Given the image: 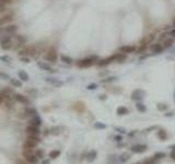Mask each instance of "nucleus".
Returning <instances> with one entry per match:
<instances>
[{
    "instance_id": "f257e3e1",
    "label": "nucleus",
    "mask_w": 175,
    "mask_h": 164,
    "mask_svg": "<svg viewBox=\"0 0 175 164\" xmlns=\"http://www.w3.org/2000/svg\"><path fill=\"white\" fill-rule=\"evenodd\" d=\"M39 142H41V139L38 138V136H27L26 140L23 143V149L33 150Z\"/></svg>"
},
{
    "instance_id": "f03ea898",
    "label": "nucleus",
    "mask_w": 175,
    "mask_h": 164,
    "mask_svg": "<svg viewBox=\"0 0 175 164\" xmlns=\"http://www.w3.org/2000/svg\"><path fill=\"white\" fill-rule=\"evenodd\" d=\"M22 155L24 160H26L27 162L32 164H36L38 162V158L36 157L35 153H33V150H27V149H24L22 151Z\"/></svg>"
},
{
    "instance_id": "7ed1b4c3",
    "label": "nucleus",
    "mask_w": 175,
    "mask_h": 164,
    "mask_svg": "<svg viewBox=\"0 0 175 164\" xmlns=\"http://www.w3.org/2000/svg\"><path fill=\"white\" fill-rule=\"evenodd\" d=\"M45 58H46V60H47V61H49V62H56V61H57V58H58L56 49H55V48H49L48 52L46 53Z\"/></svg>"
},
{
    "instance_id": "20e7f679",
    "label": "nucleus",
    "mask_w": 175,
    "mask_h": 164,
    "mask_svg": "<svg viewBox=\"0 0 175 164\" xmlns=\"http://www.w3.org/2000/svg\"><path fill=\"white\" fill-rule=\"evenodd\" d=\"M144 95H146V92L143 91V90H140V89H137L135 91H132L131 93V98L132 100H135V101H142L143 98H144Z\"/></svg>"
},
{
    "instance_id": "39448f33",
    "label": "nucleus",
    "mask_w": 175,
    "mask_h": 164,
    "mask_svg": "<svg viewBox=\"0 0 175 164\" xmlns=\"http://www.w3.org/2000/svg\"><path fill=\"white\" fill-rule=\"evenodd\" d=\"M27 136H38L41 134V130H39V127L34 125H28L26 127V130H25Z\"/></svg>"
},
{
    "instance_id": "423d86ee",
    "label": "nucleus",
    "mask_w": 175,
    "mask_h": 164,
    "mask_svg": "<svg viewBox=\"0 0 175 164\" xmlns=\"http://www.w3.org/2000/svg\"><path fill=\"white\" fill-rule=\"evenodd\" d=\"M94 58L95 57H91V58H85V59H82L80 60L77 65L78 67H81V68H88V67H91V66L94 64Z\"/></svg>"
},
{
    "instance_id": "0eeeda50",
    "label": "nucleus",
    "mask_w": 175,
    "mask_h": 164,
    "mask_svg": "<svg viewBox=\"0 0 175 164\" xmlns=\"http://www.w3.org/2000/svg\"><path fill=\"white\" fill-rule=\"evenodd\" d=\"M0 45H1V48L3 50H9V49L12 48L13 43H12V39L10 37H7L0 42Z\"/></svg>"
},
{
    "instance_id": "6e6552de",
    "label": "nucleus",
    "mask_w": 175,
    "mask_h": 164,
    "mask_svg": "<svg viewBox=\"0 0 175 164\" xmlns=\"http://www.w3.org/2000/svg\"><path fill=\"white\" fill-rule=\"evenodd\" d=\"M119 52L123 54H131L134 52H136V47L135 46H131V45H126V46H121L119 47Z\"/></svg>"
},
{
    "instance_id": "1a4fd4ad",
    "label": "nucleus",
    "mask_w": 175,
    "mask_h": 164,
    "mask_svg": "<svg viewBox=\"0 0 175 164\" xmlns=\"http://www.w3.org/2000/svg\"><path fill=\"white\" fill-rule=\"evenodd\" d=\"M147 150V146L146 144H136L132 146L130 149V151L132 153H142Z\"/></svg>"
},
{
    "instance_id": "9d476101",
    "label": "nucleus",
    "mask_w": 175,
    "mask_h": 164,
    "mask_svg": "<svg viewBox=\"0 0 175 164\" xmlns=\"http://www.w3.org/2000/svg\"><path fill=\"white\" fill-rule=\"evenodd\" d=\"M112 61H116V55H113V56H111L109 58L100 60L98 62V65L100 66V67H104V66H106V65H109Z\"/></svg>"
},
{
    "instance_id": "9b49d317",
    "label": "nucleus",
    "mask_w": 175,
    "mask_h": 164,
    "mask_svg": "<svg viewBox=\"0 0 175 164\" xmlns=\"http://www.w3.org/2000/svg\"><path fill=\"white\" fill-rule=\"evenodd\" d=\"M163 49L164 47L161 44H152V45L150 46V50L152 52L153 54H160V53L163 52Z\"/></svg>"
},
{
    "instance_id": "f8f14e48",
    "label": "nucleus",
    "mask_w": 175,
    "mask_h": 164,
    "mask_svg": "<svg viewBox=\"0 0 175 164\" xmlns=\"http://www.w3.org/2000/svg\"><path fill=\"white\" fill-rule=\"evenodd\" d=\"M46 82H48L49 84H52V85H54L56 87H59L64 84L62 81H60V80L56 79V78H46Z\"/></svg>"
},
{
    "instance_id": "ddd939ff",
    "label": "nucleus",
    "mask_w": 175,
    "mask_h": 164,
    "mask_svg": "<svg viewBox=\"0 0 175 164\" xmlns=\"http://www.w3.org/2000/svg\"><path fill=\"white\" fill-rule=\"evenodd\" d=\"M22 114H24L22 117H26V116H35V115L37 114V112H36V109L31 108V107H26V108L23 109Z\"/></svg>"
},
{
    "instance_id": "4468645a",
    "label": "nucleus",
    "mask_w": 175,
    "mask_h": 164,
    "mask_svg": "<svg viewBox=\"0 0 175 164\" xmlns=\"http://www.w3.org/2000/svg\"><path fill=\"white\" fill-rule=\"evenodd\" d=\"M13 98L16 100V102H19V103H22V104H26L28 101H27L26 96H24L23 94H20V93H16L13 95Z\"/></svg>"
},
{
    "instance_id": "2eb2a0df",
    "label": "nucleus",
    "mask_w": 175,
    "mask_h": 164,
    "mask_svg": "<svg viewBox=\"0 0 175 164\" xmlns=\"http://www.w3.org/2000/svg\"><path fill=\"white\" fill-rule=\"evenodd\" d=\"M35 52H36V49H35L34 46H28V47H26L25 49L21 50L20 54L21 55H31V56H33V55H35Z\"/></svg>"
},
{
    "instance_id": "dca6fc26",
    "label": "nucleus",
    "mask_w": 175,
    "mask_h": 164,
    "mask_svg": "<svg viewBox=\"0 0 175 164\" xmlns=\"http://www.w3.org/2000/svg\"><path fill=\"white\" fill-rule=\"evenodd\" d=\"M30 125H34V126L39 127V126L42 125V119H41V117H39L38 115H35L32 119L30 120Z\"/></svg>"
},
{
    "instance_id": "f3484780",
    "label": "nucleus",
    "mask_w": 175,
    "mask_h": 164,
    "mask_svg": "<svg viewBox=\"0 0 175 164\" xmlns=\"http://www.w3.org/2000/svg\"><path fill=\"white\" fill-rule=\"evenodd\" d=\"M37 66L42 69V70H45V71H48V72H55V69H53L52 67L45 62H38Z\"/></svg>"
},
{
    "instance_id": "a211bd4d",
    "label": "nucleus",
    "mask_w": 175,
    "mask_h": 164,
    "mask_svg": "<svg viewBox=\"0 0 175 164\" xmlns=\"http://www.w3.org/2000/svg\"><path fill=\"white\" fill-rule=\"evenodd\" d=\"M12 19H13V18H12V14H7V16L0 18V26L3 25V24L9 23L10 21H12Z\"/></svg>"
},
{
    "instance_id": "6ab92c4d",
    "label": "nucleus",
    "mask_w": 175,
    "mask_h": 164,
    "mask_svg": "<svg viewBox=\"0 0 175 164\" xmlns=\"http://www.w3.org/2000/svg\"><path fill=\"white\" fill-rule=\"evenodd\" d=\"M18 76H19V79H20L21 81H28V79H30V76H28L24 70L19 71V72H18Z\"/></svg>"
},
{
    "instance_id": "aec40b11",
    "label": "nucleus",
    "mask_w": 175,
    "mask_h": 164,
    "mask_svg": "<svg viewBox=\"0 0 175 164\" xmlns=\"http://www.w3.org/2000/svg\"><path fill=\"white\" fill-rule=\"evenodd\" d=\"M158 137L160 140H162V141H164V140H166L168 139V134H166V131L164 130V129H159L158 130Z\"/></svg>"
},
{
    "instance_id": "412c9836",
    "label": "nucleus",
    "mask_w": 175,
    "mask_h": 164,
    "mask_svg": "<svg viewBox=\"0 0 175 164\" xmlns=\"http://www.w3.org/2000/svg\"><path fill=\"white\" fill-rule=\"evenodd\" d=\"M96 159V151H94V150H92V151H90V152L87 154V161L88 162H93L94 160Z\"/></svg>"
},
{
    "instance_id": "4be33fe9",
    "label": "nucleus",
    "mask_w": 175,
    "mask_h": 164,
    "mask_svg": "<svg viewBox=\"0 0 175 164\" xmlns=\"http://www.w3.org/2000/svg\"><path fill=\"white\" fill-rule=\"evenodd\" d=\"M16 28H18V26H16V25H14V24H11V25H8V26L3 27V31H5V32H7L8 34H12V33L16 32Z\"/></svg>"
},
{
    "instance_id": "5701e85b",
    "label": "nucleus",
    "mask_w": 175,
    "mask_h": 164,
    "mask_svg": "<svg viewBox=\"0 0 175 164\" xmlns=\"http://www.w3.org/2000/svg\"><path fill=\"white\" fill-rule=\"evenodd\" d=\"M61 132H62V127H60V126H56V127H53L50 129V134L54 135V136H58Z\"/></svg>"
},
{
    "instance_id": "b1692460",
    "label": "nucleus",
    "mask_w": 175,
    "mask_h": 164,
    "mask_svg": "<svg viewBox=\"0 0 175 164\" xmlns=\"http://www.w3.org/2000/svg\"><path fill=\"white\" fill-rule=\"evenodd\" d=\"M10 83L16 87H22V81L16 78H10Z\"/></svg>"
},
{
    "instance_id": "393cba45",
    "label": "nucleus",
    "mask_w": 175,
    "mask_h": 164,
    "mask_svg": "<svg viewBox=\"0 0 175 164\" xmlns=\"http://www.w3.org/2000/svg\"><path fill=\"white\" fill-rule=\"evenodd\" d=\"M136 108L138 109V112H140V113H144V112H147V107H146V105H144L143 103H140V102H137Z\"/></svg>"
},
{
    "instance_id": "a878e982",
    "label": "nucleus",
    "mask_w": 175,
    "mask_h": 164,
    "mask_svg": "<svg viewBox=\"0 0 175 164\" xmlns=\"http://www.w3.org/2000/svg\"><path fill=\"white\" fill-rule=\"evenodd\" d=\"M117 114L119 116H123V115H127L128 114V108L125 107V106H119L117 108Z\"/></svg>"
},
{
    "instance_id": "bb28decb",
    "label": "nucleus",
    "mask_w": 175,
    "mask_h": 164,
    "mask_svg": "<svg viewBox=\"0 0 175 164\" xmlns=\"http://www.w3.org/2000/svg\"><path fill=\"white\" fill-rule=\"evenodd\" d=\"M60 155V151L59 150H53L49 152V158L50 159H57Z\"/></svg>"
},
{
    "instance_id": "cd10ccee",
    "label": "nucleus",
    "mask_w": 175,
    "mask_h": 164,
    "mask_svg": "<svg viewBox=\"0 0 175 164\" xmlns=\"http://www.w3.org/2000/svg\"><path fill=\"white\" fill-rule=\"evenodd\" d=\"M60 59H61V61H62V62H65V64H68V65L72 62V59H71L70 57L66 56V55H62V56L60 57Z\"/></svg>"
},
{
    "instance_id": "c85d7f7f",
    "label": "nucleus",
    "mask_w": 175,
    "mask_h": 164,
    "mask_svg": "<svg viewBox=\"0 0 175 164\" xmlns=\"http://www.w3.org/2000/svg\"><path fill=\"white\" fill-rule=\"evenodd\" d=\"M129 158H130V155H129L128 153H124V154H121L119 157V160H120V162H126V161L129 160Z\"/></svg>"
},
{
    "instance_id": "c756f323",
    "label": "nucleus",
    "mask_w": 175,
    "mask_h": 164,
    "mask_svg": "<svg viewBox=\"0 0 175 164\" xmlns=\"http://www.w3.org/2000/svg\"><path fill=\"white\" fill-rule=\"evenodd\" d=\"M94 128H96V129H105V128H106V126H105V124H103V123L98 121V123H95V124H94Z\"/></svg>"
},
{
    "instance_id": "7c9ffc66",
    "label": "nucleus",
    "mask_w": 175,
    "mask_h": 164,
    "mask_svg": "<svg viewBox=\"0 0 175 164\" xmlns=\"http://www.w3.org/2000/svg\"><path fill=\"white\" fill-rule=\"evenodd\" d=\"M173 38H168V39H165L164 41V47H170V46H172V44H173Z\"/></svg>"
},
{
    "instance_id": "2f4dec72",
    "label": "nucleus",
    "mask_w": 175,
    "mask_h": 164,
    "mask_svg": "<svg viewBox=\"0 0 175 164\" xmlns=\"http://www.w3.org/2000/svg\"><path fill=\"white\" fill-rule=\"evenodd\" d=\"M153 158L157 159V160L163 159V158H165V153H164V152H157L155 154H154V157H153Z\"/></svg>"
},
{
    "instance_id": "473e14b6",
    "label": "nucleus",
    "mask_w": 175,
    "mask_h": 164,
    "mask_svg": "<svg viewBox=\"0 0 175 164\" xmlns=\"http://www.w3.org/2000/svg\"><path fill=\"white\" fill-rule=\"evenodd\" d=\"M114 130L118 131V132H119V134H121V135H124V134H126V132H127L125 128H123V127H118V126L114 127Z\"/></svg>"
},
{
    "instance_id": "72a5a7b5",
    "label": "nucleus",
    "mask_w": 175,
    "mask_h": 164,
    "mask_svg": "<svg viewBox=\"0 0 175 164\" xmlns=\"http://www.w3.org/2000/svg\"><path fill=\"white\" fill-rule=\"evenodd\" d=\"M0 60H1V61H3V62H10L12 59H11V57L5 55V56H0Z\"/></svg>"
},
{
    "instance_id": "f704fd0d",
    "label": "nucleus",
    "mask_w": 175,
    "mask_h": 164,
    "mask_svg": "<svg viewBox=\"0 0 175 164\" xmlns=\"http://www.w3.org/2000/svg\"><path fill=\"white\" fill-rule=\"evenodd\" d=\"M157 108L159 109V110H165V109L168 108V105H165V104L163 103H159L158 105H157Z\"/></svg>"
},
{
    "instance_id": "c9c22d12",
    "label": "nucleus",
    "mask_w": 175,
    "mask_h": 164,
    "mask_svg": "<svg viewBox=\"0 0 175 164\" xmlns=\"http://www.w3.org/2000/svg\"><path fill=\"white\" fill-rule=\"evenodd\" d=\"M35 154H36V157H37L38 159L44 158V151L43 150H36V151H35Z\"/></svg>"
},
{
    "instance_id": "e433bc0d",
    "label": "nucleus",
    "mask_w": 175,
    "mask_h": 164,
    "mask_svg": "<svg viewBox=\"0 0 175 164\" xmlns=\"http://www.w3.org/2000/svg\"><path fill=\"white\" fill-rule=\"evenodd\" d=\"M155 162H157V159L152 158V159H148V160H146L143 164H154Z\"/></svg>"
},
{
    "instance_id": "4c0bfd02",
    "label": "nucleus",
    "mask_w": 175,
    "mask_h": 164,
    "mask_svg": "<svg viewBox=\"0 0 175 164\" xmlns=\"http://www.w3.org/2000/svg\"><path fill=\"white\" fill-rule=\"evenodd\" d=\"M16 164H32L30 163V162H27L26 160H22V159H18L16 161Z\"/></svg>"
},
{
    "instance_id": "58836bf2",
    "label": "nucleus",
    "mask_w": 175,
    "mask_h": 164,
    "mask_svg": "<svg viewBox=\"0 0 175 164\" xmlns=\"http://www.w3.org/2000/svg\"><path fill=\"white\" fill-rule=\"evenodd\" d=\"M98 87V84L96 83H91V84H89L87 87V89L88 90H95Z\"/></svg>"
},
{
    "instance_id": "ea45409f",
    "label": "nucleus",
    "mask_w": 175,
    "mask_h": 164,
    "mask_svg": "<svg viewBox=\"0 0 175 164\" xmlns=\"http://www.w3.org/2000/svg\"><path fill=\"white\" fill-rule=\"evenodd\" d=\"M0 78L3 79V80H9V79H10L9 76H8L7 73H3V72H0Z\"/></svg>"
},
{
    "instance_id": "a19ab883",
    "label": "nucleus",
    "mask_w": 175,
    "mask_h": 164,
    "mask_svg": "<svg viewBox=\"0 0 175 164\" xmlns=\"http://www.w3.org/2000/svg\"><path fill=\"white\" fill-rule=\"evenodd\" d=\"M115 79H116V78H115V77H111V78H107V79H105V80H102V82H103V83H106V82L114 81Z\"/></svg>"
},
{
    "instance_id": "79ce46f5",
    "label": "nucleus",
    "mask_w": 175,
    "mask_h": 164,
    "mask_svg": "<svg viewBox=\"0 0 175 164\" xmlns=\"http://www.w3.org/2000/svg\"><path fill=\"white\" fill-rule=\"evenodd\" d=\"M114 140L115 141H117V142H120L121 140H123V137L119 136V135H116V136L114 137Z\"/></svg>"
},
{
    "instance_id": "37998d69",
    "label": "nucleus",
    "mask_w": 175,
    "mask_h": 164,
    "mask_svg": "<svg viewBox=\"0 0 175 164\" xmlns=\"http://www.w3.org/2000/svg\"><path fill=\"white\" fill-rule=\"evenodd\" d=\"M21 61L22 62H25V64H28L30 62V59L27 57H21Z\"/></svg>"
},
{
    "instance_id": "c03bdc74",
    "label": "nucleus",
    "mask_w": 175,
    "mask_h": 164,
    "mask_svg": "<svg viewBox=\"0 0 175 164\" xmlns=\"http://www.w3.org/2000/svg\"><path fill=\"white\" fill-rule=\"evenodd\" d=\"M3 101H5V96H3V94H2V93L0 92V104L2 103Z\"/></svg>"
},
{
    "instance_id": "a18cd8bd",
    "label": "nucleus",
    "mask_w": 175,
    "mask_h": 164,
    "mask_svg": "<svg viewBox=\"0 0 175 164\" xmlns=\"http://www.w3.org/2000/svg\"><path fill=\"white\" fill-rule=\"evenodd\" d=\"M42 164H50V160H49V159H46V160H44Z\"/></svg>"
},
{
    "instance_id": "49530a36",
    "label": "nucleus",
    "mask_w": 175,
    "mask_h": 164,
    "mask_svg": "<svg viewBox=\"0 0 175 164\" xmlns=\"http://www.w3.org/2000/svg\"><path fill=\"white\" fill-rule=\"evenodd\" d=\"M1 2H3V3H11L12 2V0H0Z\"/></svg>"
},
{
    "instance_id": "de8ad7c7",
    "label": "nucleus",
    "mask_w": 175,
    "mask_h": 164,
    "mask_svg": "<svg viewBox=\"0 0 175 164\" xmlns=\"http://www.w3.org/2000/svg\"><path fill=\"white\" fill-rule=\"evenodd\" d=\"M171 158L173 159V160H175V150H173V151L171 152Z\"/></svg>"
},
{
    "instance_id": "09e8293b",
    "label": "nucleus",
    "mask_w": 175,
    "mask_h": 164,
    "mask_svg": "<svg viewBox=\"0 0 175 164\" xmlns=\"http://www.w3.org/2000/svg\"><path fill=\"white\" fill-rule=\"evenodd\" d=\"M170 34H171L173 37H175V27L173 28V30H172V31H171V33H170Z\"/></svg>"
},
{
    "instance_id": "8fccbe9b",
    "label": "nucleus",
    "mask_w": 175,
    "mask_h": 164,
    "mask_svg": "<svg viewBox=\"0 0 175 164\" xmlns=\"http://www.w3.org/2000/svg\"><path fill=\"white\" fill-rule=\"evenodd\" d=\"M136 132H137V130H134L132 132H130V134H129V137L134 136V135H136Z\"/></svg>"
},
{
    "instance_id": "3c124183",
    "label": "nucleus",
    "mask_w": 175,
    "mask_h": 164,
    "mask_svg": "<svg viewBox=\"0 0 175 164\" xmlns=\"http://www.w3.org/2000/svg\"><path fill=\"white\" fill-rule=\"evenodd\" d=\"M165 116H166V117H169V116H173V113H172V112H171V113H166Z\"/></svg>"
},
{
    "instance_id": "603ef678",
    "label": "nucleus",
    "mask_w": 175,
    "mask_h": 164,
    "mask_svg": "<svg viewBox=\"0 0 175 164\" xmlns=\"http://www.w3.org/2000/svg\"><path fill=\"white\" fill-rule=\"evenodd\" d=\"M101 98V100H105V98H106V95H104L103 94V95H101V98Z\"/></svg>"
},
{
    "instance_id": "864d4df0",
    "label": "nucleus",
    "mask_w": 175,
    "mask_h": 164,
    "mask_svg": "<svg viewBox=\"0 0 175 164\" xmlns=\"http://www.w3.org/2000/svg\"><path fill=\"white\" fill-rule=\"evenodd\" d=\"M172 150H175V144L174 146H172Z\"/></svg>"
},
{
    "instance_id": "5fc2aeb1",
    "label": "nucleus",
    "mask_w": 175,
    "mask_h": 164,
    "mask_svg": "<svg viewBox=\"0 0 175 164\" xmlns=\"http://www.w3.org/2000/svg\"><path fill=\"white\" fill-rule=\"evenodd\" d=\"M174 100H175V92H174Z\"/></svg>"
}]
</instances>
